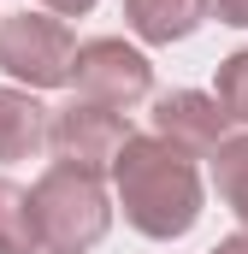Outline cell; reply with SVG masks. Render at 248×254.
<instances>
[{
    "label": "cell",
    "mask_w": 248,
    "mask_h": 254,
    "mask_svg": "<svg viewBox=\"0 0 248 254\" xmlns=\"http://www.w3.org/2000/svg\"><path fill=\"white\" fill-rule=\"evenodd\" d=\"M30 201H36V225H42V249L48 254H89L107 237V225H113L101 172L71 166V160L48 166V172L36 178Z\"/></svg>",
    "instance_id": "obj_2"
},
{
    "label": "cell",
    "mask_w": 248,
    "mask_h": 254,
    "mask_svg": "<svg viewBox=\"0 0 248 254\" xmlns=\"http://www.w3.org/2000/svg\"><path fill=\"white\" fill-rule=\"evenodd\" d=\"M130 142V119L119 107H101L89 95H71L65 107H54V125H48V148L71 160V166H89V172H107Z\"/></svg>",
    "instance_id": "obj_4"
},
{
    "label": "cell",
    "mask_w": 248,
    "mask_h": 254,
    "mask_svg": "<svg viewBox=\"0 0 248 254\" xmlns=\"http://www.w3.org/2000/svg\"><path fill=\"white\" fill-rule=\"evenodd\" d=\"M71 77H77V95H89V101H101V107H119V113H130L136 101L154 95V65L142 60L130 42H119V36L83 42Z\"/></svg>",
    "instance_id": "obj_5"
},
{
    "label": "cell",
    "mask_w": 248,
    "mask_h": 254,
    "mask_svg": "<svg viewBox=\"0 0 248 254\" xmlns=\"http://www.w3.org/2000/svg\"><path fill=\"white\" fill-rule=\"evenodd\" d=\"M213 190L219 201L248 225V136H225L213 148Z\"/></svg>",
    "instance_id": "obj_10"
},
{
    "label": "cell",
    "mask_w": 248,
    "mask_h": 254,
    "mask_svg": "<svg viewBox=\"0 0 248 254\" xmlns=\"http://www.w3.org/2000/svg\"><path fill=\"white\" fill-rule=\"evenodd\" d=\"M213 12H219V24H237V30H248V0H213Z\"/></svg>",
    "instance_id": "obj_12"
},
{
    "label": "cell",
    "mask_w": 248,
    "mask_h": 254,
    "mask_svg": "<svg viewBox=\"0 0 248 254\" xmlns=\"http://www.w3.org/2000/svg\"><path fill=\"white\" fill-rule=\"evenodd\" d=\"M54 113L30 89H0V160H36L48 148Z\"/></svg>",
    "instance_id": "obj_8"
},
{
    "label": "cell",
    "mask_w": 248,
    "mask_h": 254,
    "mask_svg": "<svg viewBox=\"0 0 248 254\" xmlns=\"http://www.w3.org/2000/svg\"><path fill=\"white\" fill-rule=\"evenodd\" d=\"M219 107L231 113V125H248V48L219 60Z\"/></svg>",
    "instance_id": "obj_11"
},
{
    "label": "cell",
    "mask_w": 248,
    "mask_h": 254,
    "mask_svg": "<svg viewBox=\"0 0 248 254\" xmlns=\"http://www.w3.org/2000/svg\"><path fill=\"white\" fill-rule=\"evenodd\" d=\"M42 249V225H36V201L18 190L12 178H0V254H36Z\"/></svg>",
    "instance_id": "obj_9"
},
{
    "label": "cell",
    "mask_w": 248,
    "mask_h": 254,
    "mask_svg": "<svg viewBox=\"0 0 248 254\" xmlns=\"http://www.w3.org/2000/svg\"><path fill=\"white\" fill-rule=\"evenodd\" d=\"M231 130V113L219 107V95H201V89H172L154 101V136H166L172 148L184 154H213Z\"/></svg>",
    "instance_id": "obj_6"
},
{
    "label": "cell",
    "mask_w": 248,
    "mask_h": 254,
    "mask_svg": "<svg viewBox=\"0 0 248 254\" xmlns=\"http://www.w3.org/2000/svg\"><path fill=\"white\" fill-rule=\"evenodd\" d=\"M207 18H213V0H124V24L154 48H172V42L195 36Z\"/></svg>",
    "instance_id": "obj_7"
},
{
    "label": "cell",
    "mask_w": 248,
    "mask_h": 254,
    "mask_svg": "<svg viewBox=\"0 0 248 254\" xmlns=\"http://www.w3.org/2000/svg\"><path fill=\"white\" fill-rule=\"evenodd\" d=\"M213 254H248V231H243V237H225V243H219Z\"/></svg>",
    "instance_id": "obj_14"
},
{
    "label": "cell",
    "mask_w": 248,
    "mask_h": 254,
    "mask_svg": "<svg viewBox=\"0 0 248 254\" xmlns=\"http://www.w3.org/2000/svg\"><path fill=\"white\" fill-rule=\"evenodd\" d=\"M42 6H48L54 18H77V12H89L95 0H42Z\"/></svg>",
    "instance_id": "obj_13"
},
{
    "label": "cell",
    "mask_w": 248,
    "mask_h": 254,
    "mask_svg": "<svg viewBox=\"0 0 248 254\" xmlns=\"http://www.w3.org/2000/svg\"><path fill=\"white\" fill-rule=\"evenodd\" d=\"M77 65V36L54 12H6L0 18V71L30 89H60Z\"/></svg>",
    "instance_id": "obj_3"
},
{
    "label": "cell",
    "mask_w": 248,
    "mask_h": 254,
    "mask_svg": "<svg viewBox=\"0 0 248 254\" xmlns=\"http://www.w3.org/2000/svg\"><path fill=\"white\" fill-rule=\"evenodd\" d=\"M113 190H119L124 225L154 237V243H172L195 231L201 219V172H195V154L172 148L166 136H130L124 154L113 160Z\"/></svg>",
    "instance_id": "obj_1"
}]
</instances>
